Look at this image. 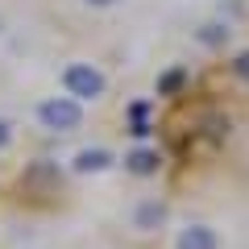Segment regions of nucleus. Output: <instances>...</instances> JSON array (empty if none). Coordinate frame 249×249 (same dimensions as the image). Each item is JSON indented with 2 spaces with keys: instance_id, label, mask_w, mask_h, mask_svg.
Segmentation results:
<instances>
[{
  "instance_id": "nucleus-1",
  "label": "nucleus",
  "mask_w": 249,
  "mask_h": 249,
  "mask_svg": "<svg viewBox=\"0 0 249 249\" xmlns=\"http://www.w3.org/2000/svg\"><path fill=\"white\" fill-rule=\"evenodd\" d=\"M37 121H42L50 133H71V129H79L83 108H79V100L58 96V100H46V104H37Z\"/></svg>"
},
{
  "instance_id": "nucleus-2",
  "label": "nucleus",
  "mask_w": 249,
  "mask_h": 249,
  "mask_svg": "<svg viewBox=\"0 0 249 249\" xmlns=\"http://www.w3.org/2000/svg\"><path fill=\"white\" fill-rule=\"evenodd\" d=\"M62 88L71 91V100H100L104 96V75L91 62H71L62 71Z\"/></svg>"
},
{
  "instance_id": "nucleus-3",
  "label": "nucleus",
  "mask_w": 249,
  "mask_h": 249,
  "mask_svg": "<svg viewBox=\"0 0 249 249\" xmlns=\"http://www.w3.org/2000/svg\"><path fill=\"white\" fill-rule=\"evenodd\" d=\"M178 249H220V237L208 224H191V229L178 232Z\"/></svg>"
},
{
  "instance_id": "nucleus-10",
  "label": "nucleus",
  "mask_w": 249,
  "mask_h": 249,
  "mask_svg": "<svg viewBox=\"0 0 249 249\" xmlns=\"http://www.w3.org/2000/svg\"><path fill=\"white\" fill-rule=\"evenodd\" d=\"M13 142V129H9V121H0V150Z\"/></svg>"
},
{
  "instance_id": "nucleus-9",
  "label": "nucleus",
  "mask_w": 249,
  "mask_h": 249,
  "mask_svg": "<svg viewBox=\"0 0 249 249\" xmlns=\"http://www.w3.org/2000/svg\"><path fill=\"white\" fill-rule=\"evenodd\" d=\"M220 37H229V29H220V25H208V34H204V42H208V46H216Z\"/></svg>"
},
{
  "instance_id": "nucleus-8",
  "label": "nucleus",
  "mask_w": 249,
  "mask_h": 249,
  "mask_svg": "<svg viewBox=\"0 0 249 249\" xmlns=\"http://www.w3.org/2000/svg\"><path fill=\"white\" fill-rule=\"evenodd\" d=\"M178 83H183V71H170V75H166V79H162V83H158V91H175V88H178Z\"/></svg>"
},
{
  "instance_id": "nucleus-7",
  "label": "nucleus",
  "mask_w": 249,
  "mask_h": 249,
  "mask_svg": "<svg viewBox=\"0 0 249 249\" xmlns=\"http://www.w3.org/2000/svg\"><path fill=\"white\" fill-rule=\"evenodd\" d=\"M232 75H237V79H245V83H249V50H245V54H237V58H232Z\"/></svg>"
},
{
  "instance_id": "nucleus-6",
  "label": "nucleus",
  "mask_w": 249,
  "mask_h": 249,
  "mask_svg": "<svg viewBox=\"0 0 249 249\" xmlns=\"http://www.w3.org/2000/svg\"><path fill=\"white\" fill-rule=\"evenodd\" d=\"M158 220H162V204H154V199H150V204L137 208V229H154Z\"/></svg>"
},
{
  "instance_id": "nucleus-11",
  "label": "nucleus",
  "mask_w": 249,
  "mask_h": 249,
  "mask_svg": "<svg viewBox=\"0 0 249 249\" xmlns=\"http://www.w3.org/2000/svg\"><path fill=\"white\" fill-rule=\"evenodd\" d=\"M88 4H112V0H88Z\"/></svg>"
},
{
  "instance_id": "nucleus-5",
  "label": "nucleus",
  "mask_w": 249,
  "mask_h": 249,
  "mask_svg": "<svg viewBox=\"0 0 249 249\" xmlns=\"http://www.w3.org/2000/svg\"><path fill=\"white\" fill-rule=\"evenodd\" d=\"M124 166L133 170V175H154V170L162 166V158H158L154 150H133L129 158H124Z\"/></svg>"
},
{
  "instance_id": "nucleus-4",
  "label": "nucleus",
  "mask_w": 249,
  "mask_h": 249,
  "mask_svg": "<svg viewBox=\"0 0 249 249\" xmlns=\"http://www.w3.org/2000/svg\"><path fill=\"white\" fill-rule=\"evenodd\" d=\"M112 166V154L108 150H79L75 154V170H83V175H88V170H108Z\"/></svg>"
}]
</instances>
